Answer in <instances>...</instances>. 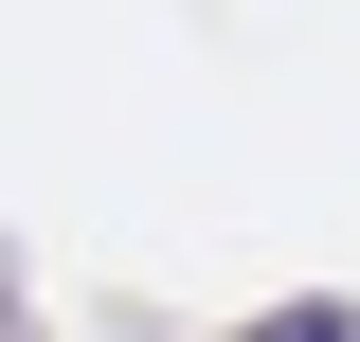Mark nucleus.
I'll return each instance as SVG.
<instances>
[{
  "mask_svg": "<svg viewBox=\"0 0 360 342\" xmlns=\"http://www.w3.org/2000/svg\"><path fill=\"white\" fill-rule=\"evenodd\" d=\"M234 342H360V306H270V324H234Z\"/></svg>",
  "mask_w": 360,
  "mask_h": 342,
  "instance_id": "nucleus-1",
  "label": "nucleus"
}]
</instances>
